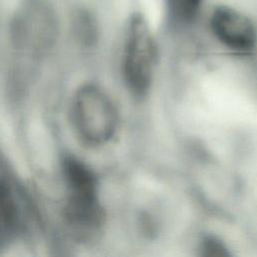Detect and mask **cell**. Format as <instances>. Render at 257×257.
<instances>
[{"instance_id":"cell-6","label":"cell","mask_w":257,"mask_h":257,"mask_svg":"<svg viewBox=\"0 0 257 257\" xmlns=\"http://www.w3.org/2000/svg\"><path fill=\"white\" fill-rule=\"evenodd\" d=\"M72 33L76 40L85 45H92L97 38V23L93 14L87 9L79 8L72 16Z\"/></svg>"},{"instance_id":"cell-2","label":"cell","mask_w":257,"mask_h":257,"mask_svg":"<svg viewBox=\"0 0 257 257\" xmlns=\"http://www.w3.org/2000/svg\"><path fill=\"white\" fill-rule=\"evenodd\" d=\"M59 22L54 7L46 0H26L14 12L10 22V40L17 56L37 62L54 47Z\"/></svg>"},{"instance_id":"cell-4","label":"cell","mask_w":257,"mask_h":257,"mask_svg":"<svg viewBox=\"0 0 257 257\" xmlns=\"http://www.w3.org/2000/svg\"><path fill=\"white\" fill-rule=\"evenodd\" d=\"M158 47L147 19L141 13L131 15L125 33L122 73L127 89L135 96L146 95L152 85Z\"/></svg>"},{"instance_id":"cell-7","label":"cell","mask_w":257,"mask_h":257,"mask_svg":"<svg viewBox=\"0 0 257 257\" xmlns=\"http://www.w3.org/2000/svg\"><path fill=\"white\" fill-rule=\"evenodd\" d=\"M170 19L181 25L193 23L199 16L203 0H165Z\"/></svg>"},{"instance_id":"cell-3","label":"cell","mask_w":257,"mask_h":257,"mask_svg":"<svg viewBox=\"0 0 257 257\" xmlns=\"http://www.w3.org/2000/svg\"><path fill=\"white\" fill-rule=\"evenodd\" d=\"M69 112L74 134L87 147L103 146L115 134L116 108L110 97L96 85L80 86L72 96Z\"/></svg>"},{"instance_id":"cell-1","label":"cell","mask_w":257,"mask_h":257,"mask_svg":"<svg viewBox=\"0 0 257 257\" xmlns=\"http://www.w3.org/2000/svg\"><path fill=\"white\" fill-rule=\"evenodd\" d=\"M64 183L63 218L78 240L92 239L103 224L98 182L93 170L79 158L66 154L60 160Z\"/></svg>"},{"instance_id":"cell-5","label":"cell","mask_w":257,"mask_h":257,"mask_svg":"<svg viewBox=\"0 0 257 257\" xmlns=\"http://www.w3.org/2000/svg\"><path fill=\"white\" fill-rule=\"evenodd\" d=\"M210 28L214 36L231 50L249 52L256 45L257 31L254 23L232 7H216L210 17Z\"/></svg>"},{"instance_id":"cell-8","label":"cell","mask_w":257,"mask_h":257,"mask_svg":"<svg viewBox=\"0 0 257 257\" xmlns=\"http://www.w3.org/2000/svg\"><path fill=\"white\" fill-rule=\"evenodd\" d=\"M201 249L203 251V255L210 257H221L227 256L229 252L227 251V247L215 237H207L202 242Z\"/></svg>"}]
</instances>
